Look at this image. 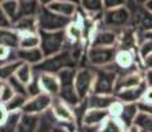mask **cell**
<instances>
[{"instance_id": "1", "label": "cell", "mask_w": 152, "mask_h": 132, "mask_svg": "<svg viewBox=\"0 0 152 132\" xmlns=\"http://www.w3.org/2000/svg\"><path fill=\"white\" fill-rule=\"evenodd\" d=\"M115 66V62L107 65L104 67H95V81L93 93L95 94H106V95H113L115 93V82L118 78V70L119 67Z\"/></svg>"}, {"instance_id": "2", "label": "cell", "mask_w": 152, "mask_h": 132, "mask_svg": "<svg viewBox=\"0 0 152 132\" xmlns=\"http://www.w3.org/2000/svg\"><path fill=\"white\" fill-rule=\"evenodd\" d=\"M36 17H37V24H39V31H48V32L65 31L66 26L73 20L70 17L53 12L45 5H41Z\"/></svg>"}, {"instance_id": "3", "label": "cell", "mask_w": 152, "mask_h": 132, "mask_svg": "<svg viewBox=\"0 0 152 132\" xmlns=\"http://www.w3.org/2000/svg\"><path fill=\"white\" fill-rule=\"evenodd\" d=\"M39 33L41 36V49L45 57H50L65 50L64 48L68 41L65 31H39Z\"/></svg>"}, {"instance_id": "4", "label": "cell", "mask_w": 152, "mask_h": 132, "mask_svg": "<svg viewBox=\"0 0 152 132\" xmlns=\"http://www.w3.org/2000/svg\"><path fill=\"white\" fill-rule=\"evenodd\" d=\"M131 16L128 8L123 7L113 8V9H104L101 16V24L107 29H122L124 26L130 25L131 23Z\"/></svg>"}, {"instance_id": "5", "label": "cell", "mask_w": 152, "mask_h": 132, "mask_svg": "<svg viewBox=\"0 0 152 132\" xmlns=\"http://www.w3.org/2000/svg\"><path fill=\"white\" fill-rule=\"evenodd\" d=\"M118 46H87L86 58L93 67H104L115 62Z\"/></svg>"}, {"instance_id": "6", "label": "cell", "mask_w": 152, "mask_h": 132, "mask_svg": "<svg viewBox=\"0 0 152 132\" xmlns=\"http://www.w3.org/2000/svg\"><path fill=\"white\" fill-rule=\"evenodd\" d=\"M77 63L74 62L72 54L69 50H62L58 54L50 55V57H45V60L41 63H39L34 67V71L36 73H41V71H49V73H56L57 74L60 70H62L64 67L68 66H74Z\"/></svg>"}, {"instance_id": "7", "label": "cell", "mask_w": 152, "mask_h": 132, "mask_svg": "<svg viewBox=\"0 0 152 132\" xmlns=\"http://www.w3.org/2000/svg\"><path fill=\"white\" fill-rule=\"evenodd\" d=\"M94 81H95V69L93 70L90 67H80V69H77L74 77V87L82 102L93 93Z\"/></svg>"}, {"instance_id": "8", "label": "cell", "mask_w": 152, "mask_h": 132, "mask_svg": "<svg viewBox=\"0 0 152 132\" xmlns=\"http://www.w3.org/2000/svg\"><path fill=\"white\" fill-rule=\"evenodd\" d=\"M49 111L52 112L53 118L58 123H73V124H77V116H75L74 108L66 103L65 101H62L60 96H53L52 107Z\"/></svg>"}, {"instance_id": "9", "label": "cell", "mask_w": 152, "mask_h": 132, "mask_svg": "<svg viewBox=\"0 0 152 132\" xmlns=\"http://www.w3.org/2000/svg\"><path fill=\"white\" fill-rule=\"evenodd\" d=\"M52 102H53V96L46 93H40L34 96H29L27 103L23 107V112L42 115L50 110Z\"/></svg>"}, {"instance_id": "10", "label": "cell", "mask_w": 152, "mask_h": 132, "mask_svg": "<svg viewBox=\"0 0 152 132\" xmlns=\"http://www.w3.org/2000/svg\"><path fill=\"white\" fill-rule=\"evenodd\" d=\"M143 82H144V69L143 67L140 69L139 66H136V69L134 67L131 70H127L124 74H118V78L115 82V93L135 87Z\"/></svg>"}, {"instance_id": "11", "label": "cell", "mask_w": 152, "mask_h": 132, "mask_svg": "<svg viewBox=\"0 0 152 132\" xmlns=\"http://www.w3.org/2000/svg\"><path fill=\"white\" fill-rule=\"evenodd\" d=\"M36 75H37V79H39V83L42 93H46L52 96H57L60 94L61 82L56 73L41 71V73H36Z\"/></svg>"}, {"instance_id": "12", "label": "cell", "mask_w": 152, "mask_h": 132, "mask_svg": "<svg viewBox=\"0 0 152 132\" xmlns=\"http://www.w3.org/2000/svg\"><path fill=\"white\" fill-rule=\"evenodd\" d=\"M110 116L109 110L102 108H85L81 123L86 128H97Z\"/></svg>"}, {"instance_id": "13", "label": "cell", "mask_w": 152, "mask_h": 132, "mask_svg": "<svg viewBox=\"0 0 152 132\" xmlns=\"http://www.w3.org/2000/svg\"><path fill=\"white\" fill-rule=\"evenodd\" d=\"M89 46H118V32L115 29H98L93 34Z\"/></svg>"}, {"instance_id": "14", "label": "cell", "mask_w": 152, "mask_h": 132, "mask_svg": "<svg viewBox=\"0 0 152 132\" xmlns=\"http://www.w3.org/2000/svg\"><path fill=\"white\" fill-rule=\"evenodd\" d=\"M15 55L23 62H27L32 66H37L45 60V54H44L41 46L40 48H29V49H21L17 48L15 49Z\"/></svg>"}, {"instance_id": "15", "label": "cell", "mask_w": 152, "mask_h": 132, "mask_svg": "<svg viewBox=\"0 0 152 132\" xmlns=\"http://www.w3.org/2000/svg\"><path fill=\"white\" fill-rule=\"evenodd\" d=\"M135 48H139L138 31L135 28H128V25L122 28L118 32V49L135 50Z\"/></svg>"}, {"instance_id": "16", "label": "cell", "mask_w": 152, "mask_h": 132, "mask_svg": "<svg viewBox=\"0 0 152 132\" xmlns=\"http://www.w3.org/2000/svg\"><path fill=\"white\" fill-rule=\"evenodd\" d=\"M147 87H148V85L144 81L143 83H140L135 87H131V89H126V90H122V91L115 93V96L119 101L123 102V103H139L143 99V95H144Z\"/></svg>"}, {"instance_id": "17", "label": "cell", "mask_w": 152, "mask_h": 132, "mask_svg": "<svg viewBox=\"0 0 152 132\" xmlns=\"http://www.w3.org/2000/svg\"><path fill=\"white\" fill-rule=\"evenodd\" d=\"M65 33H66V39H68V41L72 45H87L86 40H85L82 23L77 17H74L70 21V24L66 26Z\"/></svg>"}, {"instance_id": "18", "label": "cell", "mask_w": 152, "mask_h": 132, "mask_svg": "<svg viewBox=\"0 0 152 132\" xmlns=\"http://www.w3.org/2000/svg\"><path fill=\"white\" fill-rule=\"evenodd\" d=\"M41 127V115L23 112L17 123L16 132H39Z\"/></svg>"}, {"instance_id": "19", "label": "cell", "mask_w": 152, "mask_h": 132, "mask_svg": "<svg viewBox=\"0 0 152 132\" xmlns=\"http://www.w3.org/2000/svg\"><path fill=\"white\" fill-rule=\"evenodd\" d=\"M86 108H102V110H109V107L116 101L115 94L106 95V94H95L91 93L86 99Z\"/></svg>"}, {"instance_id": "20", "label": "cell", "mask_w": 152, "mask_h": 132, "mask_svg": "<svg viewBox=\"0 0 152 132\" xmlns=\"http://www.w3.org/2000/svg\"><path fill=\"white\" fill-rule=\"evenodd\" d=\"M115 65L122 70H131L136 67L135 50L131 49H118L115 55Z\"/></svg>"}, {"instance_id": "21", "label": "cell", "mask_w": 152, "mask_h": 132, "mask_svg": "<svg viewBox=\"0 0 152 132\" xmlns=\"http://www.w3.org/2000/svg\"><path fill=\"white\" fill-rule=\"evenodd\" d=\"M46 7L58 15H62V16L74 19L75 15L78 12V7H80V5L75 4V3H72V1H66V0H56V1L50 3V4L46 5Z\"/></svg>"}, {"instance_id": "22", "label": "cell", "mask_w": 152, "mask_h": 132, "mask_svg": "<svg viewBox=\"0 0 152 132\" xmlns=\"http://www.w3.org/2000/svg\"><path fill=\"white\" fill-rule=\"evenodd\" d=\"M12 29L16 31L19 34L24 33H33L39 32V24H37L36 16H23L13 23Z\"/></svg>"}, {"instance_id": "23", "label": "cell", "mask_w": 152, "mask_h": 132, "mask_svg": "<svg viewBox=\"0 0 152 132\" xmlns=\"http://www.w3.org/2000/svg\"><path fill=\"white\" fill-rule=\"evenodd\" d=\"M135 29L138 32L152 31V12L142 5L135 13Z\"/></svg>"}, {"instance_id": "24", "label": "cell", "mask_w": 152, "mask_h": 132, "mask_svg": "<svg viewBox=\"0 0 152 132\" xmlns=\"http://www.w3.org/2000/svg\"><path fill=\"white\" fill-rule=\"evenodd\" d=\"M80 7L87 16L95 19L97 16H102L104 11L103 0H81Z\"/></svg>"}, {"instance_id": "25", "label": "cell", "mask_w": 152, "mask_h": 132, "mask_svg": "<svg viewBox=\"0 0 152 132\" xmlns=\"http://www.w3.org/2000/svg\"><path fill=\"white\" fill-rule=\"evenodd\" d=\"M23 63V61H20L19 58H12L10 61L0 63V81L7 82L10 81L12 77H15V73L19 69V66Z\"/></svg>"}, {"instance_id": "26", "label": "cell", "mask_w": 152, "mask_h": 132, "mask_svg": "<svg viewBox=\"0 0 152 132\" xmlns=\"http://www.w3.org/2000/svg\"><path fill=\"white\" fill-rule=\"evenodd\" d=\"M34 75H36L34 67L27 62H23L21 65L19 66V69L16 70V73H15V78L19 82H21L24 86H28V85L33 81Z\"/></svg>"}, {"instance_id": "27", "label": "cell", "mask_w": 152, "mask_h": 132, "mask_svg": "<svg viewBox=\"0 0 152 132\" xmlns=\"http://www.w3.org/2000/svg\"><path fill=\"white\" fill-rule=\"evenodd\" d=\"M139 104L138 103H124L123 111H122L119 119L122 120V123L126 125V128L130 127L134 124V120H135L136 115L139 114Z\"/></svg>"}, {"instance_id": "28", "label": "cell", "mask_w": 152, "mask_h": 132, "mask_svg": "<svg viewBox=\"0 0 152 132\" xmlns=\"http://www.w3.org/2000/svg\"><path fill=\"white\" fill-rule=\"evenodd\" d=\"M97 132H126V125L119 118L109 116L99 127H97Z\"/></svg>"}, {"instance_id": "29", "label": "cell", "mask_w": 152, "mask_h": 132, "mask_svg": "<svg viewBox=\"0 0 152 132\" xmlns=\"http://www.w3.org/2000/svg\"><path fill=\"white\" fill-rule=\"evenodd\" d=\"M40 46H41V36H40L39 32L20 34L19 48L29 49V48H40Z\"/></svg>"}, {"instance_id": "30", "label": "cell", "mask_w": 152, "mask_h": 132, "mask_svg": "<svg viewBox=\"0 0 152 132\" xmlns=\"http://www.w3.org/2000/svg\"><path fill=\"white\" fill-rule=\"evenodd\" d=\"M41 4L39 0H20V17L23 16H37ZM19 17V19H20Z\"/></svg>"}, {"instance_id": "31", "label": "cell", "mask_w": 152, "mask_h": 132, "mask_svg": "<svg viewBox=\"0 0 152 132\" xmlns=\"http://www.w3.org/2000/svg\"><path fill=\"white\" fill-rule=\"evenodd\" d=\"M0 7L7 13V16L12 20V23H15L20 17V0H5L0 4Z\"/></svg>"}, {"instance_id": "32", "label": "cell", "mask_w": 152, "mask_h": 132, "mask_svg": "<svg viewBox=\"0 0 152 132\" xmlns=\"http://www.w3.org/2000/svg\"><path fill=\"white\" fill-rule=\"evenodd\" d=\"M28 98L29 96L25 95V94L16 93L13 98L11 99L8 103H5V106H7V108L10 110V112H19V111L23 112V107H24L25 103H27Z\"/></svg>"}, {"instance_id": "33", "label": "cell", "mask_w": 152, "mask_h": 132, "mask_svg": "<svg viewBox=\"0 0 152 132\" xmlns=\"http://www.w3.org/2000/svg\"><path fill=\"white\" fill-rule=\"evenodd\" d=\"M134 124H136L140 130H144L148 132H152V114L144 112V111H139L136 115Z\"/></svg>"}, {"instance_id": "34", "label": "cell", "mask_w": 152, "mask_h": 132, "mask_svg": "<svg viewBox=\"0 0 152 132\" xmlns=\"http://www.w3.org/2000/svg\"><path fill=\"white\" fill-rule=\"evenodd\" d=\"M21 114H23L21 111H19V112H11L7 122H5V124L0 127V132H16L17 123H19Z\"/></svg>"}, {"instance_id": "35", "label": "cell", "mask_w": 152, "mask_h": 132, "mask_svg": "<svg viewBox=\"0 0 152 132\" xmlns=\"http://www.w3.org/2000/svg\"><path fill=\"white\" fill-rule=\"evenodd\" d=\"M15 94H16V91H15V89L11 86L10 82H4L1 90H0V102H1V103H8L15 96Z\"/></svg>"}, {"instance_id": "36", "label": "cell", "mask_w": 152, "mask_h": 132, "mask_svg": "<svg viewBox=\"0 0 152 132\" xmlns=\"http://www.w3.org/2000/svg\"><path fill=\"white\" fill-rule=\"evenodd\" d=\"M152 53V40H145L143 41L138 48V57L140 61H143L147 55H150Z\"/></svg>"}, {"instance_id": "37", "label": "cell", "mask_w": 152, "mask_h": 132, "mask_svg": "<svg viewBox=\"0 0 152 132\" xmlns=\"http://www.w3.org/2000/svg\"><path fill=\"white\" fill-rule=\"evenodd\" d=\"M74 128H77V124L73 123H58L50 127L49 132H75Z\"/></svg>"}, {"instance_id": "38", "label": "cell", "mask_w": 152, "mask_h": 132, "mask_svg": "<svg viewBox=\"0 0 152 132\" xmlns=\"http://www.w3.org/2000/svg\"><path fill=\"white\" fill-rule=\"evenodd\" d=\"M11 55H15V49L5 45V44L0 42V63L5 62V61H10ZM15 57H16V55H15Z\"/></svg>"}, {"instance_id": "39", "label": "cell", "mask_w": 152, "mask_h": 132, "mask_svg": "<svg viewBox=\"0 0 152 132\" xmlns=\"http://www.w3.org/2000/svg\"><path fill=\"white\" fill-rule=\"evenodd\" d=\"M123 107H124V103L122 101H119L116 98V101L114 102L113 104L109 107V112H110V116H114V118H119L123 111Z\"/></svg>"}, {"instance_id": "40", "label": "cell", "mask_w": 152, "mask_h": 132, "mask_svg": "<svg viewBox=\"0 0 152 132\" xmlns=\"http://www.w3.org/2000/svg\"><path fill=\"white\" fill-rule=\"evenodd\" d=\"M40 93H42L41 87H40L37 75H34V79L27 86V94H28V96H34V95H37V94H40Z\"/></svg>"}, {"instance_id": "41", "label": "cell", "mask_w": 152, "mask_h": 132, "mask_svg": "<svg viewBox=\"0 0 152 132\" xmlns=\"http://www.w3.org/2000/svg\"><path fill=\"white\" fill-rule=\"evenodd\" d=\"M12 20L7 16V13L0 7V29H12Z\"/></svg>"}, {"instance_id": "42", "label": "cell", "mask_w": 152, "mask_h": 132, "mask_svg": "<svg viewBox=\"0 0 152 132\" xmlns=\"http://www.w3.org/2000/svg\"><path fill=\"white\" fill-rule=\"evenodd\" d=\"M127 0H103V7L104 9H113V8L123 7L126 5Z\"/></svg>"}, {"instance_id": "43", "label": "cell", "mask_w": 152, "mask_h": 132, "mask_svg": "<svg viewBox=\"0 0 152 132\" xmlns=\"http://www.w3.org/2000/svg\"><path fill=\"white\" fill-rule=\"evenodd\" d=\"M10 114L11 112H10V110L7 108L5 103H1V102H0V127L5 124V122H7Z\"/></svg>"}, {"instance_id": "44", "label": "cell", "mask_w": 152, "mask_h": 132, "mask_svg": "<svg viewBox=\"0 0 152 132\" xmlns=\"http://www.w3.org/2000/svg\"><path fill=\"white\" fill-rule=\"evenodd\" d=\"M145 40H152V31L148 32H138V41H139V45Z\"/></svg>"}, {"instance_id": "45", "label": "cell", "mask_w": 152, "mask_h": 132, "mask_svg": "<svg viewBox=\"0 0 152 132\" xmlns=\"http://www.w3.org/2000/svg\"><path fill=\"white\" fill-rule=\"evenodd\" d=\"M140 102H145V103H152V86H148L147 90H145L144 95H143V99Z\"/></svg>"}, {"instance_id": "46", "label": "cell", "mask_w": 152, "mask_h": 132, "mask_svg": "<svg viewBox=\"0 0 152 132\" xmlns=\"http://www.w3.org/2000/svg\"><path fill=\"white\" fill-rule=\"evenodd\" d=\"M142 66L144 67V70L152 69V53H151L150 55H147V57H145L144 60L142 61Z\"/></svg>"}, {"instance_id": "47", "label": "cell", "mask_w": 152, "mask_h": 132, "mask_svg": "<svg viewBox=\"0 0 152 132\" xmlns=\"http://www.w3.org/2000/svg\"><path fill=\"white\" fill-rule=\"evenodd\" d=\"M144 81L147 82L148 86H152V69L144 70Z\"/></svg>"}, {"instance_id": "48", "label": "cell", "mask_w": 152, "mask_h": 132, "mask_svg": "<svg viewBox=\"0 0 152 132\" xmlns=\"http://www.w3.org/2000/svg\"><path fill=\"white\" fill-rule=\"evenodd\" d=\"M126 132H142V130H140L136 124H132V125H130V127L126 128Z\"/></svg>"}, {"instance_id": "49", "label": "cell", "mask_w": 152, "mask_h": 132, "mask_svg": "<svg viewBox=\"0 0 152 132\" xmlns=\"http://www.w3.org/2000/svg\"><path fill=\"white\" fill-rule=\"evenodd\" d=\"M143 7L147 8L148 11H151V12H152V0H147V1H145V4L143 5Z\"/></svg>"}, {"instance_id": "50", "label": "cell", "mask_w": 152, "mask_h": 132, "mask_svg": "<svg viewBox=\"0 0 152 132\" xmlns=\"http://www.w3.org/2000/svg\"><path fill=\"white\" fill-rule=\"evenodd\" d=\"M39 1H40V4H41V5H45V7H46V5H49L50 3L56 1V0H39Z\"/></svg>"}, {"instance_id": "51", "label": "cell", "mask_w": 152, "mask_h": 132, "mask_svg": "<svg viewBox=\"0 0 152 132\" xmlns=\"http://www.w3.org/2000/svg\"><path fill=\"white\" fill-rule=\"evenodd\" d=\"M136 3H138L139 5H144L145 4V1H147V0H135Z\"/></svg>"}, {"instance_id": "52", "label": "cell", "mask_w": 152, "mask_h": 132, "mask_svg": "<svg viewBox=\"0 0 152 132\" xmlns=\"http://www.w3.org/2000/svg\"><path fill=\"white\" fill-rule=\"evenodd\" d=\"M66 1H72V3H75V4L80 5V1H81V0H66Z\"/></svg>"}, {"instance_id": "53", "label": "cell", "mask_w": 152, "mask_h": 132, "mask_svg": "<svg viewBox=\"0 0 152 132\" xmlns=\"http://www.w3.org/2000/svg\"><path fill=\"white\" fill-rule=\"evenodd\" d=\"M3 83H4V82H3V81H0V90H1V87H3Z\"/></svg>"}, {"instance_id": "54", "label": "cell", "mask_w": 152, "mask_h": 132, "mask_svg": "<svg viewBox=\"0 0 152 132\" xmlns=\"http://www.w3.org/2000/svg\"><path fill=\"white\" fill-rule=\"evenodd\" d=\"M3 1H5V0H0V4H1V3H3Z\"/></svg>"}, {"instance_id": "55", "label": "cell", "mask_w": 152, "mask_h": 132, "mask_svg": "<svg viewBox=\"0 0 152 132\" xmlns=\"http://www.w3.org/2000/svg\"><path fill=\"white\" fill-rule=\"evenodd\" d=\"M142 132H148V131H144V130H142Z\"/></svg>"}]
</instances>
